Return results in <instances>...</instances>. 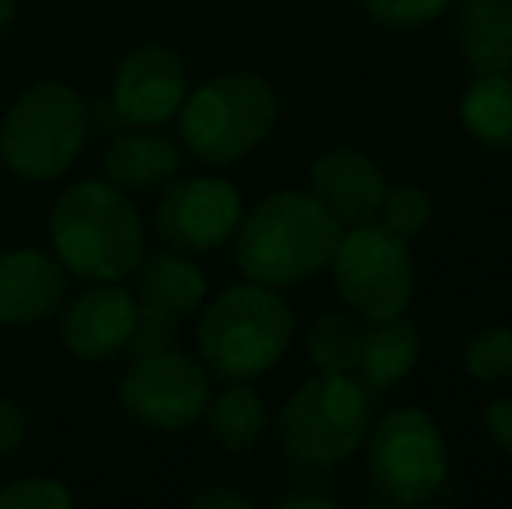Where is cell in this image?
I'll use <instances>...</instances> for the list:
<instances>
[{"label": "cell", "instance_id": "obj_6", "mask_svg": "<svg viewBox=\"0 0 512 509\" xmlns=\"http://www.w3.org/2000/svg\"><path fill=\"white\" fill-rule=\"evenodd\" d=\"M370 422V387L352 374H317L286 398L276 429L286 457L307 468H331L363 447Z\"/></svg>", "mask_w": 512, "mask_h": 509}, {"label": "cell", "instance_id": "obj_27", "mask_svg": "<svg viewBox=\"0 0 512 509\" xmlns=\"http://www.w3.org/2000/svg\"><path fill=\"white\" fill-rule=\"evenodd\" d=\"M481 436L512 461V394H502L481 408Z\"/></svg>", "mask_w": 512, "mask_h": 509}, {"label": "cell", "instance_id": "obj_5", "mask_svg": "<svg viewBox=\"0 0 512 509\" xmlns=\"http://www.w3.org/2000/svg\"><path fill=\"white\" fill-rule=\"evenodd\" d=\"M88 140L84 98L63 81L25 88L0 123V157L25 182H56L77 164Z\"/></svg>", "mask_w": 512, "mask_h": 509}, {"label": "cell", "instance_id": "obj_12", "mask_svg": "<svg viewBox=\"0 0 512 509\" xmlns=\"http://www.w3.org/2000/svg\"><path fill=\"white\" fill-rule=\"evenodd\" d=\"M136 318V293L119 283H95L77 293L60 318V342L84 363H105L126 353Z\"/></svg>", "mask_w": 512, "mask_h": 509}, {"label": "cell", "instance_id": "obj_20", "mask_svg": "<svg viewBox=\"0 0 512 509\" xmlns=\"http://www.w3.org/2000/svg\"><path fill=\"white\" fill-rule=\"evenodd\" d=\"M460 126L492 150H512V74H478L460 98Z\"/></svg>", "mask_w": 512, "mask_h": 509}, {"label": "cell", "instance_id": "obj_28", "mask_svg": "<svg viewBox=\"0 0 512 509\" xmlns=\"http://www.w3.org/2000/svg\"><path fill=\"white\" fill-rule=\"evenodd\" d=\"M25 433H28L25 408H21L14 398H4V394H0V461L18 454V447L25 443Z\"/></svg>", "mask_w": 512, "mask_h": 509}, {"label": "cell", "instance_id": "obj_8", "mask_svg": "<svg viewBox=\"0 0 512 509\" xmlns=\"http://www.w3.org/2000/svg\"><path fill=\"white\" fill-rule=\"evenodd\" d=\"M328 269L342 304L370 325L405 318L415 300V255L377 220L345 227Z\"/></svg>", "mask_w": 512, "mask_h": 509}, {"label": "cell", "instance_id": "obj_29", "mask_svg": "<svg viewBox=\"0 0 512 509\" xmlns=\"http://www.w3.org/2000/svg\"><path fill=\"white\" fill-rule=\"evenodd\" d=\"M192 506L196 509H251V499L234 489H227V485H213V489L192 496Z\"/></svg>", "mask_w": 512, "mask_h": 509}, {"label": "cell", "instance_id": "obj_23", "mask_svg": "<svg viewBox=\"0 0 512 509\" xmlns=\"http://www.w3.org/2000/svg\"><path fill=\"white\" fill-rule=\"evenodd\" d=\"M178 314L168 307L147 304V300H136V318H133V332H129L126 353L133 360L140 356H154V353H168L178 349Z\"/></svg>", "mask_w": 512, "mask_h": 509}, {"label": "cell", "instance_id": "obj_18", "mask_svg": "<svg viewBox=\"0 0 512 509\" xmlns=\"http://www.w3.org/2000/svg\"><path fill=\"white\" fill-rule=\"evenodd\" d=\"M418 356H422V335L411 321H380V325H370V332H363L356 370L370 394L391 391L418 367Z\"/></svg>", "mask_w": 512, "mask_h": 509}, {"label": "cell", "instance_id": "obj_17", "mask_svg": "<svg viewBox=\"0 0 512 509\" xmlns=\"http://www.w3.org/2000/svg\"><path fill=\"white\" fill-rule=\"evenodd\" d=\"M133 293L136 300L168 307L178 318L199 311L209 293L206 272L182 252H157L143 255L133 269Z\"/></svg>", "mask_w": 512, "mask_h": 509}, {"label": "cell", "instance_id": "obj_15", "mask_svg": "<svg viewBox=\"0 0 512 509\" xmlns=\"http://www.w3.org/2000/svg\"><path fill=\"white\" fill-rule=\"evenodd\" d=\"M105 175L126 192H150L168 185L182 168V143L150 126H133L105 147Z\"/></svg>", "mask_w": 512, "mask_h": 509}, {"label": "cell", "instance_id": "obj_25", "mask_svg": "<svg viewBox=\"0 0 512 509\" xmlns=\"http://www.w3.org/2000/svg\"><path fill=\"white\" fill-rule=\"evenodd\" d=\"M74 492L49 475H25L14 478L0 489V509H70Z\"/></svg>", "mask_w": 512, "mask_h": 509}, {"label": "cell", "instance_id": "obj_22", "mask_svg": "<svg viewBox=\"0 0 512 509\" xmlns=\"http://www.w3.org/2000/svg\"><path fill=\"white\" fill-rule=\"evenodd\" d=\"M464 370L478 384L512 381V328L485 325L464 342Z\"/></svg>", "mask_w": 512, "mask_h": 509}, {"label": "cell", "instance_id": "obj_26", "mask_svg": "<svg viewBox=\"0 0 512 509\" xmlns=\"http://www.w3.org/2000/svg\"><path fill=\"white\" fill-rule=\"evenodd\" d=\"M453 0H363V11L380 28H422L443 18Z\"/></svg>", "mask_w": 512, "mask_h": 509}, {"label": "cell", "instance_id": "obj_9", "mask_svg": "<svg viewBox=\"0 0 512 509\" xmlns=\"http://www.w3.org/2000/svg\"><path fill=\"white\" fill-rule=\"evenodd\" d=\"M122 412L157 433H185L209 405V370L182 349L140 356L119 384Z\"/></svg>", "mask_w": 512, "mask_h": 509}, {"label": "cell", "instance_id": "obj_1", "mask_svg": "<svg viewBox=\"0 0 512 509\" xmlns=\"http://www.w3.org/2000/svg\"><path fill=\"white\" fill-rule=\"evenodd\" d=\"M345 227L314 192L283 189L241 213L234 231V265L251 283L290 290L331 265Z\"/></svg>", "mask_w": 512, "mask_h": 509}, {"label": "cell", "instance_id": "obj_21", "mask_svg": "<svg viewBox=\"0 0 512 509\" xmlns=\"http://www.w3.org/2000/svg\"><path fill=\"white\" fill-rule=\"evenodd\" d=\"M363 349V328L352 311H321L307 328V360L317 374H352Z\"/></svg>", "mask_w": 512, "mask_h": 509}, {"label": "cell", "instance_id": "obj_2", "mask_svg": "<svg viewBox=\"0 0 512 509\" xmlns=\"http://www.w3.org/2000/svg\"><path fill=\"white\" fill-rule=\"evenodd\" d=\"M49 241L63 269L91 283H122L143 258V217L108 178L74 182L49 213Z\"/></svg>", "mask_w": 512, "mask_h": 509}, {"label": "cell", "instance_id": "obj_14", "mask_svg": "<svg viewBox=\"0 0 512 509\" xmlns=\"http://www.w3.org/2000/svg\"><path fill=\"white\" fill-rule=\"evenodd\" d=\"M67 272L60 258L39 248L0 252V325L32 328L49 321L63 304Z\"/></svg>", "mask_w": 512, "mask_h": 509}, {"label": "cell", "instance_id": "obj_13", "mask_svg": "<svg viewBox=\"0 0 512 509\" xmlns=\"http://www.w3.org/2000/svg\"><path fill=\"white\" fill-rule=\"evenodd\" d=\"M387 189L384 168L356 147H331L310 164V192L342 227L377 220Z\"/></svg>", "mask_w": 512, "mask_h": 509}, {"label": "cell", "instance_id": "obj_19", "mask_svg": "<svg viewBox=\"0 0 512 509\" xmlns=\"http://www.w3.org/2000/svg\"><path fill=\"white\" fill-rule=\"evenodd\" d=\"M203 419L227 454H251L269 433V408L248 381H227L220 394H209Z\"/></svg>", "mask_w": 512, "mask_h": 509}, {"label": "cell", "instance_id": "obj_30", "mask_svg": "<svg viewBox=\"0 0 512 509\" xmlns=\"http://www.w3.org/2000/svg\"><path fill=\"white\" fill-rule=\"evenodd\" d=\"M283 509H335V503L328 496H293L286 499Z\"/></svg>", "mask_w": 512, "mask_h": 509}, {"label": "cell", "instance_id": "obj_11", "mask_svg": "<svg viewBox=\"0 0 512 509\" xmlns=\"http://www.w3.org/2000/svg\"><path fill=\"white\" fill-rule=\"evenodd\" d=\"M189 95V74L175 49L136 46L122 56L112 81V109L126 126L161 129L178 119Z\"/></svg>", "mask_w": 512, "mask_h": 509}, {"label": "cell", "instance_id": "obj_10", "mask_svg": "<svg viewBox=\"0 0 512 509\" xmlns=\"http://www.w3.org/2000/svg\"><path fill=\"white\" fill-rule=\"evenodd\" d=\"M241 213V189L227 178H171L154 206V231L178 252H213L234 238Z\"/></svg>", "mask_w": 512, "mask_h": 509}, {"label": "cell", "instance_id": "obj_7", "mask_svg": "<svg viewBox=\"0 0 512 509\" xmlns=\"http://www.w3.org/2000/svg\"><path fill=\"white\" fill-rule=\"evenodd\" d=\"M363 447L370 482L394 506L436 503L439 492L450 485V447L425 408H391L370 422Z\"/></svg>", "mask_w": 512, "mask_h": 509}, {"label": "cell", "instance_id": "obj_24", "mask_svg": "<svg viewBox=\"0 0 512 509\" xmlns=\"http://www.w3.org/2000/svg\"><path fill=\"white\" fill-rule=\"evenodd\" d=\"M377 220L398 238H418L432 220V196L422 185H394V189H387Z\"/></svg>", "mask_w": 512, "mask_h": 509}, {"label": "cell", "instance_id": "obj_16", "mask_svg": "<svg viewBox=\"0 0 512 509\" xmlns=\"http://www.w3.org/2000/svg\"><path fill=\"white\" fill-rule=\"evenodd\" d=\"M450 11L474 74H512V0H453Z\"/></svg>", "mask_w": 512, "mask_h": 509}, {"label": "cell", "instance_id": "obj_31", "mask_svg": "<svg viewBox=\"0 0 512 509\" xmlns=\"http://www.w3.org/2000/svg\"><path fill=\"white\" fill-rule=\"evenodd\" d=\"M14 14H18V0H0V35L11 28Z\"/></svg>", "mask_w": 512, "mask_h": 509}, {"label": "cell", "instance_id": "obj_3", "mask_svg": "<svg viewBox=\"0 0 512 509\" xmlns=\"http://www.w3.org/2000/svg\"><path fill=\"white\" fill-rule=\"evenodd\" d=\"M290 300L265 283L227 286L199 314L196 342L203 367L220 381H255L276 370L293 342Z\"/></svg>", "mask_w": 512, "mask_h": 509}, {"label": "cell", "instance_id": "obj_4", "mask_svg": "<svg viewBox=\"0 0 512 509\" xmlns=\"http://www.w3.org/2000/svg\"><path fill=\"white\" fill-rule=\"evenodd\" d=\"M279 123V95L262 74L234 70L189 91L178 112L182 147L209 168H227L258 150Z\"/></svg>", "mask_w": 512, "mask_h": 509}]
</instances>
